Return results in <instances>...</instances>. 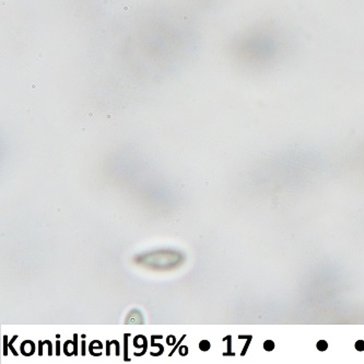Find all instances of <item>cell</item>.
Masks as SVG:
<instances>
[{"label":"cell","instance_id":"4fadbf2b","mask_svg":"<svg viewBox=\"0 0 364 364\" xmlns=\"http://www.w3.org/2000/svg\"><path fill=\"white\" fill-rule=\"evenodd\" d=\"M56 354L57 355H59L60 354V342L59 341H57L56 342Z\"/></svg>","mask_w":364,"mask_h":364},{"label":"cell","instance_id":"277c9868","mask_svg":"<svg viewBox=\"0 0 364 364\" xmlns=\"http://www.w3.org/2000/svg\"><path fill=\"white\" fill-rule=\"evenodd\" d=\"M264 349L266 351H272L275 349V342L272 340H267L264 342Z\"/></svg>","mask_w":364,"mask_h":364},{"label":"cell","instance_id":"52a82bcc","mask_svg":"<svg viewBox=\"0 0 364 364\" xmlns=\"http://www.w3.org/2000/svg\"><path fill=\"white\" fill-rule=\"evenodd\" d=\"M129 337V333H127V335H125L124 336V338H125V354H124V360L125 361H129V359H128V355H127V349H128V340H127V338H128Z\"/></svg>","mask_w":364,"mask_h":364},{"label":"cell","instance_id":"2e32d148","mask_svg":"<svg viewBox=\"0 0 364 364\" xmlns=\"http://www.w3.org/2000/svg\"><path fill=\"white\" fill-rule=\"evenodd\" d=\"M82 354H85V341H82Z\"/></svg>","mask_w":364,"mask_h":364},{"label":"cell","instance_id":"9c48e42d","mask_svg":"<svg viewBox=\"0 0 364 364\" xmlns=\"http://www.w3.org/2000/svg\"><path fill=\"white\" fill-rule=\"evenodd\" d=\"M8 337L4 336V355H7V353H8Z\"/></svg>","mask_w":364,"mask_h":364},{"label":"cell","instance_id":"7c38bea8","mask_svg":"<svg viewBox=\"0 0 364 364\" xmlns=\"http://www.w3.org/2000/svg\"><path fill=\"white\" fill-rule=\"evenodd\" d=\"M175 337L174 336H171V337H167V341H166V342H167V344H170V346H173V344L175 343Z\"/></svg>","mask_w":364,"mask_h":364},{"label":"cell","instance_id":"8fae6325","mask_svg":"<svg viewBox=\"0 0 364 364\" xmlns=\"http://www.w3.org/2000/svg\"><path fill=\"white\" fill-rule=\"evenodd\" d=\"M185 337H186V336H185V335H184V336H183V337H182V339H180V342H178V343H177L176 346L174 347V349H173L172 351H171V353H170V356H171V355H173V353L175 352V351H176L177 349H178V347H180V342H182V341H183V340H184V339H185Z\"/></svg>","mask_w":364,"mask_h":364},{"label":"cell","instance_id":"8992f818","mask_svg":"<svg viewBox=\"0 0 364 364\" xmlns=\"http://www.w3.org/2000/svg\"><path fill=\"white\" fill-rule=\"evenodd\" d=\"M199 348H200V350H202V351H208L209 349H210V342L207 340H202L199 343Z\"/></svg>","mask_w":364,"mask_h":364},{"label":"cell","instance_id":"6da1fadb","mask_svg":"<svg viewBox=\"0 0 364 364\" xmlns=\"http://www.w3.org/2000/svg\"><path fill=\"white\" fill-rule=\"evenodd\" d=\"M200 40L196 24L173 8L144 13L129 28L120 47L125 68L137 80L163 83L195 64Z\"/></svg>","mask_w":364,"mask_h":364},{"label":"cell","instance_id":"ba28073f","mask_svg":"<svg viewBox=\"0 0 364 364\" xmlns=\"http://www.w3.org/2000/svg\"><path fill=\"white\" fill-rule=\"evenodd\" d=\"M354 347L358 351H363L364 350V341L363 340H358L354 344Z\"/></svg>","mask_w":364,"mask_h":364},{"label":"cell","instance_id":"9a60e30c","mask_svg":"<svg viewBox=\"0 0 364 364\" xmlns=\"http://www.w3.org/2000/svg\"><path fill=\"white\" fill-rule=\"evenodd\" d=\"M192 1L197 4H204V2H207L208 0H192Z\"/></svg>","mask_w":364,"mask_h":364},{"label":"cell","instance_id":"30bf717a","mask_svg":"<svg viewBox=\"0 0 364 364\" xmlns=\"http://www.w3.org/2000/svg\"><path fill=\"white\" fill-rule=\"evenodd\" d=\"M44 344H48V346H50V342H49V341H44ZM38 348H40V350H38V353H40V355H42V354H43V342H40V343H38Z\"/></svg>","mask_w":364,"mask_h":364},{"label":"cell","instance_id":"7a4b0ae2","mask_svg":"<svg viewBox=\"0 0 364 364\" xmlns=\"http://www.w3.org/2000/svg\"><path fill=\"white\" fill-rule=\"evenodd\" d=\"M34 350H35V346L33 343L32 341H24L23 343L21 344V352L23 353L24 355H32L33 353H34Z\"/></svg>","mask_w":364,"mask_h":364},{"label":"cell","instance_id":"5b68a950","mask_svg":"<svg viewBox=\"0 0 364 364\" xmlns=\"http://www.w3.org/2000/svg\"><path fill=\"white\" fill-rule=\"evenodd\" d=\"M327 348H328V343L325 340H320L317 342V349H318L319 351H326Z\"/></svg>","mask_w":364,"mask_h":364},{"label":"cell","instance_id":"3957f363","mask_svg":"<svg viewBox=\"0 0 364 364\" xmlns=\"http://www.w3.org/2000/svg\"><path fill=\"white\" fill-rule=\"evenodd\" d=\"M97 349H99V350L102 349V343H100L99 341H94V342H92V343L90 344V348H89V350H90V353H91V354L95 355L94 350H97Z\"/></svg>","mask_w":364,"mask_h":364},{"label":"cell","instance_id":"5bb4252c","mask_svg":"<svg viewBox=\"0 0 364 364\" xmlns=\"http://www.w3.org/2000/svg\"><path fill=\"white\" fill-rule=\"evenodd\" d=\"M180 350H182V351H180V354H182V355H186V354H187V347H182Z\"/></svg>","mask_w":364,"mask_h":364}]
</instances>
